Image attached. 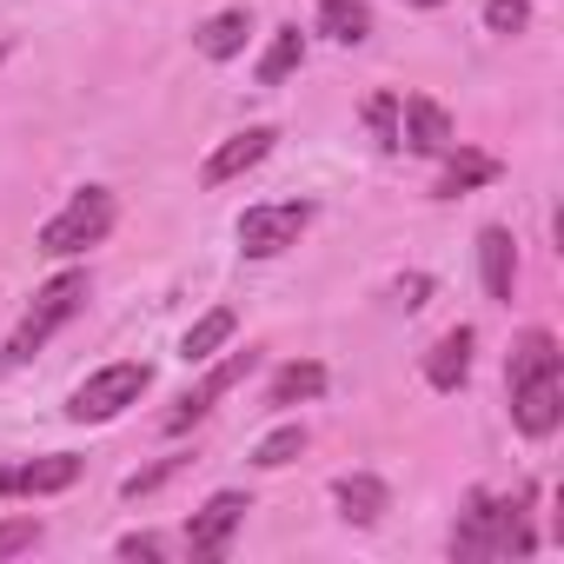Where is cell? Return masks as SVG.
I'll return each mask as SVG.
<instances>
[{
  "mask_svg": "<svg viewBox=\"0 0 564 564\" xmlns=\"http://www.w3.org/2000/svg\"><path fill=\"white\" fill-rule=\"evenodd\" d=\"M34 544H41V518H8L0 524V557H21Z\"/></svg>",
  "mask_w": 564,
  "mask_h": 564,
  "instance_id": "cb8c5ba5",
  "label": "cell"
},
{
  "mask_svg": "<svg viewBox=\"0 0 564 564\" xmlns=\"http://www.w3.org/2000/svg\"><path fill=\"white\" fill-rule=\"evenodd\" d=\"M531 511V491H511V498H491V491H471V505L458 511L452 524V557L458 564H485V557H531L538 538L524 524Z\"/></svg>",
  "mask_w": 564,
  "mask_h": 564,
  "instance_id": "7a4b0ae2",
  "label": "cell"
},
{
  "mask_svg": "<svg viewBox=\"0 0 564 564\" xmlns=\"http://www.w3.org/2000/svg\"><path fill=\"white\" fill-rule=\"evenodd\" d=\"M300 61H306V34L300 28H272V41L259 54V87H286L300 74Z\"/></svg>",
  "mask_w": 564,
  "mask_h": 564,
  "instance_id": "e0dca14e",
  "label": "cell"
},
{
  "mask_svg": "<svg viewBox=\"0 0 564 564\" xmlns=\"http://www.w3.org/2000/svg\"><path fill=\"white\" fill-rule=\"evenodd\" d=\"M272 140H279L272 127H246V133H232V140H226V147H219V153L206 160V173H199V180H206V186H226V180L252 173V166H259V160L272 153Z\"/></svg>",
  "mask_w": 564,
  "mask_h": 564,
  "instance_id": "8fae6325",
  "label": "cell"
},
{
  "mask_svg": "<svg viewBox=\"0 0 564 564\" xmlns=\"http://www.w3.org/2000/svg\"><path fill=\"white\" fill-rule=\"evenodd\" d=\"M399 147H412V153H452L458 147V133H452V113L438 107V100H425V94H412V100H399Z\"/></svg>",
  "mask_w": 564,
  "mask_h": 564,
  "instance_id": "30bf717a",
  "label": "cell"
},
{
  "mask_svg": "<svg viewBox=\"0 0 564 564\" xmlns=\"http://www.w3.org/2000/svg\"><path fill=\"white\" fill-rule=\"evenodd\" d=\"M87 306V272H54L47 279V286L34 293V306H28V319L14 326V339H8V352H0V359H8V366H28L74 313Z\"/></svg>",
  "mask_w": 564,
  "mask_h": 564,
  "instance_id": "3957f363",
  "label": "cell"
},
{
  "mask_svg": "<svg viewBox=\"0 0 564 564\" xmlns=\"http://www.w3.org/2000/svg\"><path fill=\"white\" fill-rule=\"evenodd\" d=\"M471 346H478V333H471V326H452V333L425 352V379H432V392H458V386L471 379Z\"/></svg>",
  "mask_w": 564,
  "mask_h": 564,
  "instance_id": "4fadbf2b",
  "label": "cell"
},
{
  "mask_svg": "<svg viewBox=\"0 0 564 564\" xmlns=\"http://www.w3.org/2000/svg\"><path fill=\"white\" fill-rule=\"evenodd\" d=\"M120 557H147V564H153V557H160V538H153V531H127V538H120Z\"/></svg>",
  "mask_w": 564,
  "mask_h": 564,
  "instance_id": "484cf974",
  "label": "cell"
},
{
  "mask_svg": "<svg viewBox=\"0 0 564 564\" xmlns=\"http://www.w3.org/2000/svg\"><path fill=\"white\" fill-rule=\"evenodd\" d=\"M485 28L491 34H524L531 28V8H524V0H485Z\"/></svg>",
  "mask_w": 564,
  "mask_h": 564,
  "instance_id": "603a6c76",
  "label": "cell"
},
{
  "mask_svg": "<svg viewBox=\"0 0 564 564\" xmlns=\"http://www.w3.org/2000/svg\"><path fill=\"white\" fill-rule=\"evenodd\" d=\"M246 511H252L246 491H213V498L193 511V524H186V551L206 557V564H219V557L232 551V531L246 524Z\"/></svg>",
  "mask_w": 564,
  "mask_h": 564,
  "instance_id": "52a82bcc",
  "label": "cell"
},
{
  "mask_svg": "<svg viewBox=\"0 0 564 564\" xmlns=\"http://www.w3.org/2000/svg\"><path fill=\"white\" fill-rule=\"evenodd\" d=\"M478 272H485V293L498 306H511V286H518V239L505 226H485L478 232Z\"/></svg>",
  "mask_w": 564,
  "mask_h": 564,
  "instance_id": "7c38bea8",
  "label": "cell"
},
{
  "mask_svg": "<svg viewBox=\"0 0 564 564\" xmlns=\"http://www.w3.org/2000/svg\"><path fill=\"white\" fill-rule=\"evenodd\" d=\"M333 498H339V518H346V524H379V518L392 511V491H386V478H372V471H346V478L333 485Z\"/></svg>",
  "mask_w": 564,
  "mask_h": 564,
  "instance_id": "5bb4252c",
  "label": "cell"
},
{
  "mask_svg": "<svg viewBox=\"0 0 564 564\" xmlns=\"http://www.w3.org/2000/svg\"><path fill=\"white\" fill-rule=\"evenodd\" d=\"M412 8H445V0H412Z\"/></svg>",
  "mask_w": 564,
  "mask_h": 564,
  "instance_id": "83f0119b",
  "label": "cell"
},
{
  "mask_svg": "<svg viewBox=\"0 0 564 564\" xmlns=\"http://www.w3.org/2000/svg\"><path fill=\"white\" fill-rule=\"evenodd\" d=\"M232 326H239V319H232V306H213V313H199V319L186 326V339H180V359H186V366H206V359H213V352L232 339Z\"/></svg>",
  "mask_w": 564,
  "mask_h": 564,
  "instance_id": "d6986e66",
  "label": "cell"
},
{
  "mask_svg": "<svg viewBox=\"0 0 564 564\" xmlns=\"http://www.w3.org/2000/svg\"><path fill=\"white\" fill-rule=\"evenodd\" d=\"M180 465H186V458H166V465H153V471H133V478L120 485V498H147V491H160V485H166Z\"/></svg>",
  "mask_w": 564,
  "mask_h": 564,
  "instance_id": "d4e9b609",
  "label": "cell"
},
{
  "mask_svg": "<svg viewBox=\"0 0 564 564\" xmlns=\"http://www.w3.org/2000/svg\"><path fill=\"white\" fill-rule=\"evenodd\" d=\"M246 34H252V14H246V8H226V14H213L193 41H199L206 61H232V54H246Z\"/></svg>",
  "mask_w": 564,
  "mask_h": 564,
  "instance_id": "ac0fdd59",
  "label": "cell"
},
{
  "mask_svg": "<svg viewBox=\"0 0 564 564\" xmlns=\"http://www.w3.org/2000/svg\"><path fill=\"white\" fill-rule=\"evenodd\" d=\"M326 392V366L319 359H293V366H279L272 372V386H265V405H306V399H319Z\"/></svg>",
  "mask_w": 564,
  "mask_h": 564,
  "instance_id": "2e32d148",
  "label": "cell"
},
{
  "mask_svg": "<svg viewBox=\"0 0 564 564\" xmlns=\"http://www.w3.org/2000/svg\"><path fill=\"white\" fill-rule=\"evenodd\" d=\"M366 127H372V140L386 153H399V94H372L366 100Z\"/></svg>",
  "mask_w": 564,
  "mask_h": 564,
  "instance_id": "7402d4cb",
  "label": "cell"
},
{
  "mask_svg": "<svg viewBox=\"0 0 564 564\" xmlns=\"http://www.w3.org/2000/svg\"><path fill=\"white\" fill-rule=\"evenodd\" d=\"M306 452V425H279V432H265L259 445H252V465L259 471H279V465H293Z\"/></svg>",
  "mask_w": 564,
  "mask_h": 564,
  "instance_id": "44dd1931",
  "label": "cell"
},
{
  "mask_svg": "<svg viewBox=\"0 0 564 564\" xmlns=\"http://www.w3.org/2000/svg\"><path fill=\"white\" fill-rule=\"evenodd\" d=\"M147 386H153V366H140V359L100 366L87 386H74L67 419H74V425H107V419H120L127 405H140V392H147Z\"/></svg>",
  "mask_w": 564,
  "mask_h": 564,
  "instance_id": "5b68a950",
  "label": "cell"
},
{
  "mask_svg": "<svg viewBox=\"0 0 564 564\" xmlns=\"http://www.w3.org/2000/svg\"><path fill=\"white\" fill-rule=\"evenodd\" d=\"M425 293H432V279H425V272L399 279V300H405V306H425Z\"/></svg>",
  "mask_w": 564,
  "mask_h": 564,
  "instance_id": "4316f807",
  "label": "cell"
},
{
  "mask_svg": "<svg viewBox=\"0 0 564 564\" xmlns=\"http://www.w3.org/2000/svg\"><path fill=\"white\" fill-rule=\"evenodd\" d=\"M319 34L339 47H359L372 34V8L366 0H319Z\"/></svg>",
  "mask_w": 564,
  "mask_h": 564,
  "instance_id": "ffe728a7",
  "label": "cell"
},
{
  "mask_svg": "<svg viewBox=\"0 0 564 564\" xmlns=\"http://www.w3.org/2000/svg\"><path fill=\"white\" fill-rule=\"evenodd\" d=\"M74 478H80V458L47 452V458H28V465H0V498H47V491H67Z\"/></svg>",
  "mask_w": 564,
  "mask_h": 564,
  "instance_id": "9c48e42d",
  "label": "cell"
},
{
  "mask_svg": "<svg viewBox=\"0 0 564 564\" xmlns=\"http://www.w3.org/2000/svg\"><path fill=\"white\" fill-rule=\"evenodd\" d=\"M445 160V173H438V199H458V193H471V186H491L498 180V160L491 153H471V147H452V153H438Z\"/></svg>",
  "mask_w": 564,
  "mask_h": 564,
  "instance_id": "9a60e30c",
  "label": "cell"
},
{
  "mask_svg": "<svg viewBox=\"0 0 564 564\" xmlns=\"http://www.w3.org/2000/svg\"><path fill=\"white\" fill-rule=\"evenodd\" d=\"M252 366H259V352H232L226 366H213V372H206V379H199V386H193L186 399H173V412L160 419V432H166V438L193 432V425H199V419H206V412H213V405H219V399H226V392H232V386L246 379V372H252Z\"/></svg>",
  "mask_w": 564,
  "mask_h": 564,
  "instance_id": "ba28073f",
  "label": "cell"
},
{
  "mask_svg": "<svg viewBox=\"0 0 564 564\" xmlns=\"http://www.w3.org/2000/svg\"><path fill=\"white\" fill-rule=\"evenodd\" d=\"M306 226H313V206H306V199L246 206V213H239V252H246V259H279L286 246H300Z\"/></svg>",
  "mask_w": 564,
  "mask_h": 564,
  "instance_id": "8992f818",
  "label": "cell"
},
{
  "mask_svg": "<svg viewBox=\"0 0 564 564\" xmlns=\"http://www.w3.org/2000/svg\"><path fill=\"white\" fill-rule=\"evenodd\" d=\"M505 392H511V425L524 438H551L564 425V352H557V339L544 326H531V333L511 339Z\"/></svg>",
  "mask_w": 564,
  "mask_h": 564,
  "instance_id": "6da1fadb",
  "label": "cell"
},
{
  "mask_svg": "<svg viewBox=\"0 0 564 564\" xmlns=\"http://www.w3.org/2000/svg\"><path fill=\"white\" fill-rule=\"evenodd\" d=\"M113 219H120L113 193H107V186H87V193H74V199L41 226V252H54V259L87 252V246H100V239L113 232Z\"/></svg>",
  "mask_w": 564,
  "mask_h": 564,
  "instance_id": "277c9868",
  "label": "cell"
}]
</instances>
